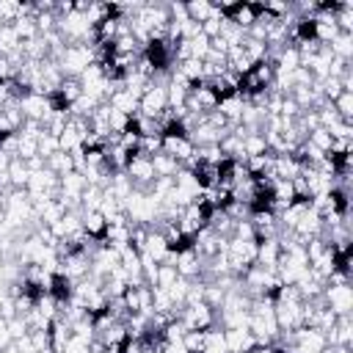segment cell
<instances>
[{
  "instance_id": "cell-1",
  "label": "cell",
  "mask_w": 353,
  "mask_h": 353,
  "mask_svg": "<svg viewBox=\"0 0 353 353\" xmlns=\"http://www.w3.org/2000/svg\"><path fill=\"white\" fill-rule=\"evenodd\" d=\"M97 61V47L94 44H66L63 52L55 58L58 69L63 77H80L91 63Z\"/></svg>"
},
{
  "instance_id": "cell-2",
  "label": "cell",
  "mask_w": 353,
  "mask_h": 353,
  "mask_svg": "<svg viewBox=\"0 0 353 353\" xmlns=\"http://www.w3.org/2000/svg\"><path fill=\"white\" fill-rule=\"evenodd\" d=\"M17 105H19L22 116H25L28 121H39V124H44V121L50 119V113L55 110V99L47 97V94H36V91H25V94L17 99Z\"/></svg>"
},
{
  "instance_id": "cell-3",
  "label": "cell",
  "mask_w": 353,
  "mask_h": 353,
  "mask_svg": "<svg viewBox=\"0 0 353 353\" xmlns=\"http://www.w3.org/2000/svg\"><path fill=\"white\" fill-rule=\"evenodd\" d=\"M168 110V94H165V85L160 83H149L146 91L141 94L138 99V116H146V119H157Z\"/></svg>"
},
{
  "instance_id": "cell-4",
  "label": "cell",
  "mask_w": 353,
  "mask_h": 353,
  "mask_svg": "<svg viewBox=\"0 0 353 353\" xmlns=\"http://www.w3.org/2000/svg\"><path fill=\"white\" fill-rule=\"evenodd\" d=\"M176 317L185 323L188 331H207L210 325H218V320H215V309L207 306L204 301H199V303H185V306L179 309Z\"/></svg>"
},
{
  "instance_id": "cell-5",
  "label": "cell",
  "mask_w": 353,
  "mask_h": 353,
  "mask_svg": "<svg viewBox=\"0 0 353 353\" xmlns=\"http://www.w3.org/2000/svg\"><path fill=\"white\" fill-rule=\"evenodd\" d=\"M160 152L171 154L176 163L188 165V163L193 160V152H196V146L190 143V138H188L182 130H176V132H163V146H160Z\"/></svg>"
},
{
  "instance_id": "cell-6",
  "label": "cell",
  "mask_w": 353,
  "mask_h": 353,
  "mask_svg": "<svg viewBox=\"0 0 353 353\" xmlns=\"http://www.w3.org/2000/svg\"><path fill=\"white\" fill-rule=\"evenodd\" d=\"M207 215H210V210H204L201 204H188V207L179 212V218H176V229H179V234H182L185 240L196 237V234L207 226Z\"/></svg>"
},
{
  "instance_id": "cell-7",
  "label": "cell",
  "mask_w": 353,
  "mask_h": 353,
  "mask_svg": "<svg viewBox=\"0 0 353 353\" xmlns=\"http://www.w3.org/2000/svg\"><path fill=\"white\" fill-rule=\"evenodd\" d=\"M176 254H174V268H176V273L182 276V279H201V270H204V259L199 256V251L188 243V245H182V248H174Z\"/></svg>"
},
{
  "instance_id": "cell-8",
  "label": "cell",
  "mask_w": 353,
  "mask_h": 353,
  "mask_svg": "<svg viewBox=\"0 0 353 353\" xmlns=\"http://www.w3.org/2000/svg\"><path fill=\"white\" fill-rule=\"evenodd\" d=\"M323 301L336 317H345L353 309V290H350V284H325Z\"/></svg>"
},
{
  "instance_id": "cell-9",
  "label": "cell",
  "mask_w": 353,
  "mask_h": 353,
  "mask_svg": "<svg viewBox=\"0 0 353 353\" xmlns=\"http://www.w3.org/2000/svg\"><path fill=\"white\" fill-rule=\"evenodd\" d=\"M127 176L132 179V185L138 188V190H146L152 182H154V168H152V157H146V154H141V152H135V154H130V163H127Z\"/></svg>"
},
{
  "instance_id": "cell-10",
  "label": "cell",
  "mask_w": 353,
  "mask_h": 353,
  "mask_svg": "<svg viewBox=\"0 0 353 353\" xmlns=\"http://www.w3.org/2000/svg\"><path fill=\"white\" fill-rule=\"evenodd\" d=\"M292 234H295L301 243H306V240H312V237H323V215H320L317 210L306 207L303 215H301V221L295 223Z\"/></svg>"
},
{
  "instance_id": "cell-11",
  "label": "cell",
  "mask_w": 353,
  "mask_h": 353,
  "mask_svg": "<svg viewBox=\"0 0 353 353\" xmlns=\"http://www.w3.org/2000/svg\"><path fill=\"white\" fill-rule=\"evenodd\" d=\"M243 108H245V97H243L240 91H234V94H223V97L218 99V108H215V110L229 121V127H237Z\"/></svg>"
},
{
  "instance_id": "cell-12",
  "label": "cell",
  "mask_w": 353,
  "mask_h": 353,
  "mask_svg": "<svg viewBox=\"0 0 353 353\" xmlns=\"http://www.w3.org/2000/svg\"><path fill=\"white\" fill-rule=\"evenodd\" d=\"M141 254H149L154 262H165L168 254H171V245H168V240H165V234L160 229H149L146 240L141 245Z\"/></svg>"
},
{
  "instance_id": "cell-13",
  "label": "cell",
  "mask_w": 353,
  "mask_h": 353,
  "mask_svg": "<svg viewBox=\"0 0 353 353\" xmlns=\"http://www.w3.org/2000/svg\"><path fill=\"white\" fill-rule=\"evenodd\" d=\"M223 339L226 353H248L251 347H256V339L248 328H223Z\"/></svg>"
},
{
  "instance_id": "cell-14",
  "label": "cell",
  "mask_w": 353,
  "mask_h": 353,
  "mask_svg": "<svg viewBox=\"0 0 353 353\" xmlns=\"http://www.w3.org/2000/svg\"><path fill=\"white\" fill-rule=\"evenodd\" d=\"M279 256H281L279 237H265V240H256V262H254V265H262V268L276 270Z\"/></svg>"
},
{
  "instance_id": "cell-15",
  "label": "cell",
  "mask_w": 353,
  "mask_h": 353,
  "mask_svg": "<svg viewBox=\"0 0 353 353\" xmlns=\"http://www.w3.org/2000/svg\"><path fill=\"white\" fill-rule=\"evenodd\" d=\"M69 339H72V325H69L66 320L55 317V320L50 323V350H52V353H61V350L69 345Z\"/></svg>"
},
{
  "instance_id": "cell-16",
  "label": "cell",
  "mask_w": 353,
  "mask_h": 353,
  "mask_svg": "<svg viewBox=\"0 0 353 353\" xmlns=\"http://www.w3.org/2000/svg\"><path fill=\"white\" fill-rule=\"evenodd\" d=\"M108 105L113 108V110H119V113H124V116H130V119H135L138 116V99L132 97V94H127L121 85L110 94V99H108Z\"/></svg>"
},
{
  "instance_id": "cell-17",
  "label": "cell",
  "mask_w": 353,
  "mask_h": 353,
  "mask_svg": "<svg viewBox=\"0 0 353 353\" xmlns=\"http://www.w3.org/2000/svg\"><path fill=\"white\" fill-rule=\"evenodd\" d=\"M243 154L245 157H259V154H268V141L262 135V130H245V138H243Z\"/></svg>"
},
{
  "instance_id": "cell-18",
  "label": "cell",
  "mask_w": 353,
  "mask_h": 353,
  "mask_svg": "<svg viewBox=\"0 0 353 353\" xmlns=\"http://www.w3.org/2000/svg\"><path fill=\"white\" fill-rule=\"evenodd\" d=\"M152 168H154V176H176L179 174V168H182V163H176L171 154H165V152H157V154H152Z\"/></svg>"
},
{
  "instance_id": "cell-19",
  "label": "cell",
  "mask_w": 353,
  "mask_h": 353,
  "mask_svg": "<svg viewBox=\"0 0 353 353\" xmlns=\"http://www.w3.org/2000/svg\"><path fill=\"white\" fill-rule=\"evenodd\" d=\"M8 176H11V188L25 190L28 182H30V168H28V163L19 160V157H11V163H8Z\"/></svg>"
},
{
  "instance_id": "cell-20",
  "label": "cell",
  "mask_w": 353,
  "mask_h": 353,
  "mask_svg": "<svg viewBox=\"0 0 353 353\" xmlns=\"http://www.w3.org/2000/svg\"><path fill=\"white\" fill-rule=\"evenodd\" d=\"M108 229V221L102 218V212H83V232L91 240H102Z\"/></svg>"
},
{
  "instance_id": "cell-21",
  "label": "cell",
  "mask_w": 353,
  "mask_h": 353,
  "mask_svg": "<svg viewBox=\"0 0 353 353\" xmlns=\"http://www.w3.org/2000/svg\"><path fill=\"white\" fill-rule=\"evenodd\" d=\"M331 50L334 58H342V61H350L353 58V33H336L331 44H325Z\"/></svg>"
},
{
  "instance_id": "cell-22",
  "label": "cell",
  "mask_w": 353,
  "mask_h": 353,
  "mask_svg": "<svg viewBox=\"0 0 353 353\" xmlns=\"http://www.w3.org/2000/svg\"><path fill=\"white\" fill-rule=\"evenodd\" d=\"M17 157L19 160H33L39 157V138L28 132H17Z\"/></svg>"
},
{
  "instance_id": "cell-23",
  "label": "cell",
  "mask_w": 353,
  "mask_h": 353,
  "mask_svg": "<svg viewBox=\"0 0 353 353\" xmlns=\"http://www.w3.org/2000/svg\"><path fill=\"white\" fill-rule=\"evenodd\" d=\"M47 168L55 174V176H63L69 171H74V160L69 152H55L52 157H47Z\"/></svg>"
},
{
  "instance_id": "cell-24",
  "label": "cell",
  "mask_w": 353,
  "mask_h": 353,
  "mask_svg": "<svg viewBox=\"0 0 353 353\" xmlns=\"http://www.w3.org/2000/svg\"><path fill=\"white\" fill-rule=\"evenodd\" d=\"M212 11H215V6L207 3V0H190V3H185V14H188V19L199 22V25H201Z\"/></svg>"
},
{
  "instance_id": "cell-25",
  "label": "cell",
  "mask_w": 353,
  "mask_h": 353,
  "mask_svg": "<svg viewBox=\"0 0 353 353\" xmlns=\"http://www.w3.org/2000/svg\"><path fill=\"white\" fill-rule=\"evenodd\" d=\"M188 290H190V279H176L171 287H165V292H168V298H171V303L176 306V309H182L185 306V301H188Z\"/></svg>"
},
{
  "instance_id": "cell-26",
  "label": "cell",
  "mask_w": 353,
  "mask_h": 353,
  "mask_svg": "<svg viewBox=\"0 0 353 353\" xmlns=\"http://www.w3.org/2000/svg\"><path fill=\"white\" fill-rule=\"evenodd\" d=\"M331 105H334V110L339 113L342 121H350L353 119V91H342Z\"/></svg>"
},
{
  "instance_id": "cell-27",
  "label": "cell",
  "mask_w": 353,
  "mask_h": 353,
  "mask_svg": "<svg viewBox=\"0 0 353 353\" xmlns=\"http://www.w3.org/2000/svg\"><path fill=\"white\" fill-rule=\"evenodd\" d=\"M306 141L312 143V146H317L320 152H331V143H334V138H331V132L325 130V127H317V130H312L309 135H306Z\"/></svg>"
},
{
  "instance_id": "cell-28",
  "label": "cell",
  "mask_w": 353,
  "mask_h": 353,
  "mask_svg": "<svg viewBox=\"0 0 353 353\" xmlns=\"http://www.w3.org/2000/svg\"><path fill=\"white\" fill-rule=\"evenodd\" d=\"M55 152H61V143H58V135H50V132H41L39 135V157L47 163V157H52Z\"/></svg>"
},
{
  "instance_id": "cell-29",
  "label": "cell",
  "mask_w": 353,
  "mask_h": 353,
  "mask_svg": "<svg viewBox=\"0 0 353 353\" xmlns=\"http://www.w3.org/2000/svg\"><path fill=\"white\" fill-rule=\"evenodd\" d=\"M176 279H179L176 268H174L171 262H163V265L157 268V284H154V287H171Z\"/></svg>"
},
{
  "instance_id": "cell-30",
  "label": "cell",
  "mask_w": 353,
  "mask_h": 353,
  "mask_svg": "<svg viewBox=\"0 0 353 353\" xmlns=\"http://www.w3.org/2000/svg\"><path fill=\"white\" fill-rule=\"evenodd\" d=\"M182 345L188 353H201L204 350V331H185Z\"/></svg>"
},
{
  "instance_id": "cell-31",
  "label": "cell",
  "mask_w": 353,
  "mask_h": 353,
  "mask_svg": "<svg viewBox=\"0 0 353 353\" xmlns=\"http://www.w3.org/2000/svg\"><path fill=\"white\" fill-rule=\"evenodd\" d=\"M8 334H11V339H19V336H25V334H30V328H28V323H25V317H11L8 320Z\"/></svg>"
},
{
  "instance_id": "cell-32",
  "label": "cell",
  "mask_w": 353,
  "mask_h": 353,
  "mask_svg": "<svg viewBox=\"0 0 353 353\" xmlns=\"http://www.w3.org/2000/svg\"><path fill=\"white\" fill-rule=\"evenodd\" d=\"M11 342H14V339H11V334H8V320L0 317V350H6Z\"/></svg>"
},
{
  "instance_id": "cell-33",
  "label": "cell",
  "mask_w": 353,
  "mask_h": 353,
  "mask_svg": "<svg viewBox=\"0 0 353 353\" xmlns=\"http://www.w3.org/2000/svg\"><path fill=\"white\" fill-rule=\"evenodd\" d=\"M141 350H143V339H127L119 353H141Z\"/></svg>"
},
{
  "instance_id": "cell-34",
  "label": "cell",
  "mask_w": 353,
  "mask_h": 353,
  "mask_svg": "<svg viewBox=\"0 0 353 353\" xmlns=\"http://www.w3.org/2000/svg\"><path fill=\"white\" fill-rule=\"evenodd\" d=\"M248 353H281V350H276L273 345H256V347H251Z\"/></svg>"
}]
</instances>
